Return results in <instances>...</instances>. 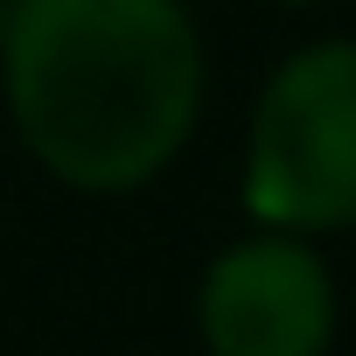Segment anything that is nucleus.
Wrapping results in <instances>:
<instances>
[{
  "label": "nucleus",
  "instance_id": "1",
  "mask_svg": "<svg viewBox=\"0 0 356 356\" xmlns=\"http://www.w3.org/2000/svg\"><path fill=\"white\" fill-rule=\"evenodd\" d=\"M210 91L182 0H8L0 105L49 182L133 196L182 161Z\"/></svg>",
  "mask_w": 356,
  "mask_h": 356
},
{
  "label": "nucleus",
  "instance_id": "2",
  "mask_svg": "<svg viewBox=\"0 0 356 356\" xmlns=\"http://www.w3.org/2000/svg\"><path fill=\"white\" fill-rule=\"evenodd\" d=\"M238 196L266 231H356V35L307 42L266 77Z\"/></svg>",
  "mask_w": 356,
  "mask_h": 356
},
{
  "label": "nucleus",
  "instance_id": "3",
  "mask_svg": "<svg viewBox=\"0 0 356 356\" xmlns=\"http://www.w3.org/2000/svg\"><path fill=\"white\" fill-rule=\"evenodd\" d=\"M196 335L210 356H328L335 280L314 238L252 231L196 280Z\"/></svg>",
  "mask_w": 356,
  "mask_h": 356
},
{
  "label": "nucleus",
  "instance_id": "4",
  "mask_svg": "<svg viewBox=\"0 0 356 356\" xmlns=\"http://www.w3.org/2000/svg\"><path fill=\"white\" fill-rule=\"evenodd\" d=\"M273 8H321V0H273Z\"/></svg>",
  "mask_w": 356,
  "mask_h": 356
},
{
  "label": "nucleus",
  "instance_id": "5",
  "mask_svg": "<svg viewBox=\"0 0 356 356\" xmlns=\"http://www.w3.org/2000/svg\"><path fill=\"white\" fill-rule=\"evenodd\" d=\"M0 35H8V0H0Z\"/></svg>",
  "mask_w": 356,
  "mask_h": 356
}]
</instances>
